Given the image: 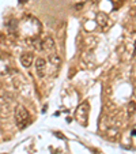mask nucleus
Returning <instances> with one entry per match:
<instances>
[{
  "instance_id": "nucleus-1",
  "label": "nucleus",
  "mask_w": 136,
  "mask_h": 154,
  "mask_svg": "<svg viewBox=\"0 0 136 154\" xmlns=\"http://www.w3.org/2000/svg\"><path fill=\"white\" fill-rule=\"evenodd\" d=\"M15 120L19 128H25L29 124V112L25 106H17L15 109Z\"/></svg>"
},
{
  "instance_id": "nucleus-2",
  "label": "nucleus",
  "mask_w": 136,
  "mask_h": 154,
  "mask_svg": "<svg viewBox=\"0 0 136 154\" xmlns=\"http://www.w3.org/2000/svg\"><path fill=\"white\" fill-rule=\"evenodd\" d=\"M75 117L82 125H86L87 119H89V104L87 102H82L79 105L75 112Z\"/></svg>"
},
{
  "instance_id": "nucleus-3",
  "label": "nucleus",
  "mask_w": 136,
  "mask_h": 154,
  "mask_svg": "<svg viewBox=\"0 0 136 154\" xmlns=\"http://www.w3.org/2000/svg\"><path fill=\"white\" fill-rule=\"evenodd\" d=\"M45 68H47V60L42 57H38L37 60H35V71H37L40 78H44V75H45Z\"/></svg>"
},
{
  "instance_id": "nucleus-4",
  "label": "nucleus",
  "mask_w": 136,
  "mask_h": 154,
  "mask_svg": "<svg viewBox=\"0 0 136 154\" xmlns=\"http://www.w3.org/2000/svg\"><path fill=\"white\" fill-rule=\"evenodd\" d=\"M55 40H53L52 37H45L42 40V42H41V48H42L45 52H48V53H50L53 49H55Z\"/></svg>"
},
{
  "instance_id": "nucleus-5",
  "label": "nucleus",
  "mask_w": 136,
  "mask_h": 154,
  "mask_svg": "<svg viewBox=\"0 0 136 154\" xmlns=\"http://www.w3.org/2000/svg\"><path fill=\"white\" fill-rule=\"evenodd\" d=\"M95 19H97V23H98V26L101 27V29H106L107 25H109V18H107V15L105 14V12H98Z\"/></svg>"
},
{
  "instance_id": "nucleus-6",
  "label": "nucleus",
  "mask_w": 136,
  "mask_h": 154,
  "mask_svg": "<svg viewBox=\"0 0 136 154\" xmlns=\"http://www.w3.org/2000/svg\"><path fill=\"white\" fill-rule=\"evenodd\" d=\"M20 63H22V66L26 68H29L30 66L33 64V53H23V55L20 56Z\"/></svg>"
},
{
  "instance_id": "nucleus-7",
  "label": "nucleus",
  "mask_w": 136,
  "mask_h": 154,
  "mask_svg": "<svg viewBox=\"0 0 136 154\" xmlns=\"http://www.w3.org/2000/svg\"><path fill=\"white\" fill-rule=\"evenodd\" d=\"M49 61L52 66H55V67H59L61 64V60H60V56L56 55V53H50L49 55Z\"/></svg>"
},
{
  "instance_id": "nucleus-8",
  "label": "nucleus",
  "mask_w": 136,
  "mask_h": 154,
  "mask_svg": "<svg viewBox=\"0 0 136 154\" xmlns=\"http://www.w3.org/2000/svg\"><path fill=\"white\" fill-rule=\"evenodd\" d=\"M11 113V111H10V104H3L2 105V108H0V115L2 116H8V115Z\"/></svg>"
},
{
  "instance_id": "nucleus-9",
  "label": "nucleus",
  "mask_w": 136,
  "mask_h": 154,
  "mask_svg": "<svg viewBox=\"0 0 136 154\" xmlns=\"http://www.w3.org/2000/svg\"><path fill=\"white\" fill-rule=\"evenodd\" d=\"M135 109H136V104L135 102H129V104H128V108H127V113L129 115V116H132V115L135 113Z\"/></svg>"
},
{
  "instance_id": "nucleus-10",
  "label": "nucleus",
  "mask_w": 136,
  "mask_h": 154,
  "mask_svg": "<svg viewBox=\"0 0 136 154\" xmlns=\"http://www.w3.org/2000/svg\"><path fill=\"white\" fill-rule=\"evenodd\" d=\"M107 132H109L107 135H109L110 138H116V135H117V130H116V128H112V130H109Z\"/></svg>"
}]
</instances>
